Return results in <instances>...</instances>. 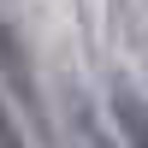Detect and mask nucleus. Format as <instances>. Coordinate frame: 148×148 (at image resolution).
<instances>
[{
	"label": "nucleus",
	"instance_id": "2",
	"mask_svg": "<svg viewBox=\"0 0 148 148\" xmlns=\"http://www.w3.org/2000/svg\"><path fill=\"white\" fill-rule=\"evenodd\" d=\"M125 119H130V136H136V148H148V119L136 113V107H125Z\"/></svg>",
	"mask_w": 148,
	"mask_h": 148
},
{
	"label": "nucleus",
	"instance_id": "1",
	"mask_svg": "<svg viewBox=\"0 0 148 148\" xmlns=\"http://www.w3.org/2000/svg\"><path fill=\"white\" fill-rule=\"evenodd\" d=\"M0 148H24V136H18V125L6 119V101H0Z\"/></svg>",
	"mask_w": 148,
	"mask_h": 148
}]
</instances>
